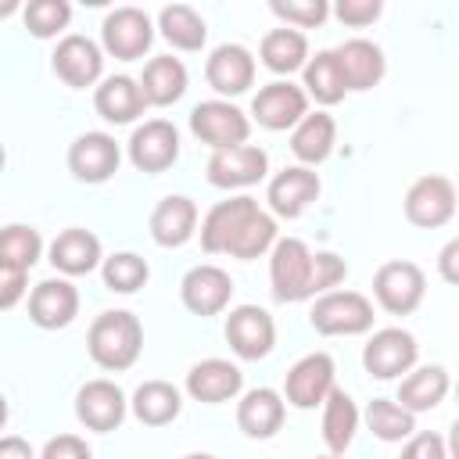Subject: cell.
Returning <instances> with one entry per match:
<instances>
[{
  "instance_id": "obj_44",
  "label": "cell",
  "mask_w": 459,
  "mask_h": 459,
  "mask_svg": "<svg viewBox=\"0 0 459 459\" xmlns=\"http://www.w3.org/2000/svg\"><path fill=\"white\" fill-rule=\"evenodd\" d=\"M402 459H448V448H445V437L434 434V430H423V434H412L405 437V448H402Z\"/></svg>"
},
{
  "instance_id": "obj_53",
  "label": "cell",
  "mask_w": 459,
  "mask_h": 459,
  "mask_svg": "<svg viewBox=\"0 0 459 459\" xmlns=\"http://www.w3.org/2000/svg\"><path fill=\"white\" fill-rule=\"evenodd\" d=\"M323 459H337V455H323Z\"/></svg>"
},
{
  "instance_id": "obj_47",
  "label": "cell",
  "mask_w": 459,
  "mask_h": 459,
  "mask_svg": "<svg viewBox=\"0 0 459 459\" xmlns=\"http://www.w3.org/2000/svg\"><path fill=\"white\" fill-rule=\"evenodd\" d=\"M455 262H459V240H448L437 255V269H441L445 283H459V265Z\"/></svg>"
},
{
  "instance_id": "obj_43",
  "label": "cell",
  "mask_w": 459,
  "mask_h": 459,
  "mask_svg": "<svg viewBox=\"0 0 459 459\" xmlns=\"http://www.w3.org/2000/svg\"><path fill=\"white\" fill-rule=\"evenodd\" d=\"M380 11H384L380 0H337V7H333V14H337L344 25H351V29L373 25V22L380 18Z\"/></svg>"
},
{
  "instance_id": "obj_6",
  "label": "cell",
  "mask_w": 459,
  "mask_h": 459,
  "mask_svg": "<svg viewBox=\"0 0 459 459\" xmlns=\"http://www.w3.org/2000/svg\"><path fill=\"white\" fill-rule=\"evenodd\" d=\"M100 43L118 61H136L154 43V22L140 7H115L100 22Z\"/></svg>"
},
{
  "instance_id": "obj_8",
  "label": "cell",
  "mask_w": 459,
  "mask_h": 459,
  "mask_svg": "<svg viewBox=\"0 0 459 459\" xmlns=\"http://www.w3.org/2000/svg\"><path fill=\"white\" fill-rule=\"evenodd\" d=\"M226 341L233 348L237 359L244 362H258L273 351L276 344V323L265 308L258 305H237L230 316H226Z\"/></svg>"
},
{
  "instance_id": "obj_30",
  "label": "cell",
  "mask_w": 459,
  "mask_h": 459,
  "mask_svg": "<svg viewBox=\"0 0 459 459\" xmlns=\"http://www.w3.org/2000/svg\"><path fill=\"white\" fill-rule=\"evenodd\" d=\"M445 394H448V369H445V366H420V369L412 366V369L402 377L394 402L416 416V412L437 409V405L445 402Z\"/></svg>"
},
{
  "instance_id": "obj_13",
  "label": "cell",
  "mask_w": 459,
  "mask_h": 459,
  "mask_svg": "<svg viewBox=\"0 0 459 459\" xmlns=\"http://www.w3.org/2000/svg\"><path fill=\"white\" fill-rule=\"evenodd\" d=\"M455 215V186L448 176H420L405 190V219L420 230H437Z\"/></svg>"
},
{
  "instance_id": "obj_27",
  "label": "cell",
  "mask_w": 459,
  "mask_h": 459,
  "mask_svg": "<svg viewBox=\"0 0 459 459\" xmlns=\"http://www.w3.org/2000/svg\"><path fill=\"white\" fill-rule=\"evenodd\" d=\"M258 208L255 197L240 194L230 201H219L215 208H208V215L201 219V247L208 255H226V244L233 240V233L240 230V222Z\"/></svg>"
},
{
  "instance_id": "obj_34",
  "label": "cell",
  "mask_w": 459,
  "mask_h": 459,
  "mask_svg": "<svg viewBox=\"0 0 459 459\" xmlns=\"http://www.w3.org/2000/svg\"><path fill=\"white\" fill-rule=\"evenodd\" d=\"M158 29H161V36L176 50H186V54L190 50H201L204 39H208V25H204V18L190 4H169V7H161Z\"/></svg>"
},
{
  "instance_id": "obj_17",
  "label": "cell",
  "mask_w": 459,
  "mask_h": 459,
  "mask_svg": "<svg viewBox=\"0 0 459 459\" xmlns=\"http://www.w3.org/2000/svg\"><path fill=\"white\" fill-rule=\"evenodd\" d=\"M179 298L194 316H219L233 298V280L226 269L201 262L179 280Z\"/></svg>"
},
{
  "instance_id": "obj_52",
  "label": "cell",
  "mask_w": 459,
  "mask_h": 459,
  "mask_svg": "<svg viewBox=\"0 0 459 459\" xmlns=\"http://www.w3.org/2000/svg\"><path fill=\"white\" fill-rule=\"evenodd\" d=\"M4 161H7V154H4V143H0V172H4Z\"/></svg>"
},
{
  "instance_id": "obj_4",
  "label": "cell",
  "mask_w": 459,
  "mask_h": 459,
  "mask_svg": "<svg viewBox=\"0 0 459 459\" xmlns=\"http://www.w3.org/2000/svg\"><path fill=\"white\" fill-rule=\"evenodd\" d=\"M190 133L208 143L212 151H226V147H240L247 143L251 136V118L230 104V100H201L194 111H190Z\"/></svg>"
},
{
  "instance_id": "obj_46",
  "label": "cell",
  "mask_w": 459,
  "mask_h": 459,
  "mask_svg": "<svg viewBox=\"0 0 459 459\" xmlns=\"http://www.w3.org/2000/svg\"><path fill=\"white\" fill-rule=\"evenodd\" d=\"M25 276H29V273H18V269L0 265V312L14 308V305L25 298Z\"/></svg>"
},
{
  "instance_id": "obj_32",
  "label": "cell",
  "mask_w": 459,
  "mask_h": 459,
  "mask_svg": "<svg viewBox=\"0 0 459 459\" xmlns=\"http://www.w3.org/2000/svg\"><path fill=\"white\" fill-rule=\"evenodd\" d=\"M129 409H133V416H136L140 423H147V427H165V423H172V420L179 416L183 394H179V387L169 384V380H143V384L133 391Z\"/></svg>"
},
{
  "instance_id": "obj_10",
  "label": "cell",
  "mask_w": 459,
  "mask_h": 459,
  "mask_svg": "<svg viewBox=\"0 0 459 459\" xmlns=\"http://www.w3.org/2000/svg\"><path fill=\"white\" fill-rule=\"evenodd\" d=\"M333 359L326 351H312V355H301L290 369H287V380H283V398L294 405V409H316L323 405V398L337 387L333 380Z\"/></svg>"
},
{
  "instance_id": "obj_24",
  "label": "cell",
  "mask_w": 459,
  "mask_h": 459,
  "mask_svg": "<svg viewBox=\"0 0 459 459\" xmlns=\"http://www.w3.org/2000/svg\"><path fill=\"white\" fill-rule=\"evenodd\" d=\"M197 233V204L186 194H169L151 212V237L158 247H183Z\"/></svg>"
},
{
  "instance_id": "obj_11",
  "label": "cell",
  "mask_w": 459,
  "mask_h": 459,
  "mask_svg": "<svg viewBox=\"0 0 459 459\" xmlns=\"http://www.w3.org/2000/svg\"><path fill=\"white\" fill-rule=\"evenodd\" d=\"M251 115L262 129H294L305 115H308V97L301 86H294L290 79H276V82H265L255 100H251Z\"/></svg>"
},
{
  "instance_id": "obj_18",
  "label": "cell",
  "mask_w": 459,
  "mask_h": 459,
  "mask_svg": "<svg viewBox=\"0 0 459 459\" xmlns=\"http://www.w3.org/2000/svg\"><path fill=\"white\" fill-rule=\"evenodd\" d=\"M319 190H323V186H319V176H316L312 169L290 165V169H283V172H276V176L269 179L265 201H269L273 215H280V219H298V215H305V212L316 204Z\"/></svg>"
},
{
  "instance_id": "obj_49",
  "label": "cell",
  "mask_w": 459,
  "mask_h": 459,
  "mask_svg": "<svg viewBox=\"0 0 459 459\" xmlns=\"http://www.w3.org/2000/svg\"><path fill=\"white\" fill-rule=\"evenodd\" d=\"M18 11V4L14 0H7V4H0V18H7V14H14Z\"/></svg>"
},
{
  "instance_id": "obj_7",
  "label": "cell",
  "mask_w": 459,
  "mask_h": 459,
  "mask_svg": "<svg viewBox=\"0 0 459 459\" xmlns=\"http://www.w3.org/2000/svg\"><path fill=\"white\" fill-rule=\"evenodd\" d=\"M416 355H420V344H416V337H412L409 330H402V326H384V330H377V333L366 341V348H362V366H366V373L377 377V380H394V377H402V373H409V369L416 366Z\"/></svg>"
},
{
  "instance_id": "obj_14",
  "label": "cell",
  "mask_w": 459,
  "mask_h": 459,
  "mask_svg": "<svg viewBox=\"0 0 459 459\" xmlns=\"http://www.w3.org/2000/svg\"><path fill=\"white\" fill-rule=\"evenodd\" d=\"M50 68H54V75H57L65 86L86 90V86H93V82L100 79V72H104V50H100L90 36L72 32V36H65V39L54 47Z\"/></svg>"
},
{
  "instance_id": "obj_48",
  "label": "cell",
  "mask_w": 459,
  "mask_h": 459,
  "mask_svg": "<svg viewBox=\"0 0 459 459\" xmlns=\"http://www.w3.org/2000/svg\"><path fill=\"white\" fill-rule=\"evenodd\" d=\"M0 459H36V452H32V445H29L25 437L4 434V437H0Z\"/></svg>"
},
{
  "instance_id": "obj_26",
  "label": "cell",
  "mask_w": 459,
  "mask_h": 459,
  "mask_svg": "<svg viewBox=\"0 0 459 459\" xmlns=\"http://www.w3.org/2000/svg\"><path fill=\"white\" fill-rule=\"evenodd\" d=\"M93 108L104 122L111 126H129L143 115L147 100L140 93V82L133 75H108L100 79V86L93 90Z\"/></svg>"
},
{
  "instance_id": "obj_2",
  "label": "cell",
  "mask_w": 459,
  "mask_h": 459,
  "mask_svg": "<svg viewBox=\"0 0 459 459\" xmlns=\"http://www.w3.org/2000/svg\"><path fill=\"white\" fill-rule=\"evenodd\" d=\"M308 323L323 337H355L373 326V301L359 290H326L316 298Z\"/></svg>"
},
{
  "instance_id": "obj_9",
  "label": "cell",
  "mask_w": 459,
  "mask_h": 459,
  "mask_svg": "<svg viewBox=\"0 0 459 459\" xmlns=\"http://www.w3.org/2000/svg\"><path fill=\"white\" fill-rule=\"evenodd\" d=\"M269 172V154L258 143H240L226 151H212L208 158V183L219 190H240L262 183Z\"/></svg>"
},
{
  "instance_id": "obj_21",
  "label": "cell",
  "mask_w": 459,
  "mask_h": 459,
  "mask_svg": "<svg viewBox=\"0 0 459 459\" xmlns=\"http://www.w3.org/2000/svg\"><path fill=\"white\" fill-rule=\"evenodd\" d=\"M244 387V373L230 359H201L186 373V394L204 405H219L237 398Z\"/></svg>"
},
{
  "instance_id": "obj_45",
  "label": "cell",
  "mask_w": 459,
  "mask_h": 459,
  "mask_svg": "<svg viewBox=\"0 0 459 459\" xmlns=\"http://www.w3.org/2000/svg\"><path fill=\"white\" fill-rule=\"evenodd\" d=\"M39 459H93V452L79 434H57L43 445Z\"/></svg>"
},
{
  "instance_id": "obj_51",
  "label": "cell",
  "mask_w": 459,
  "mask_h": 459,
  "mask_svg": "<svg viewBox=\"0 0 459 459\" xmlns=\"http://www.w3.org/2000/svg\"><path fill=\"white\" fill-rule=\"evenodd\" d=\"M183 459H215V455H208V452H190V455H183Z\"/></svg>"
},
{
  "instance_id": "obj_42",
  "label": "cell",
  "mask_w": 459,
  "mask_h": 459,
  "mask_svg": "<svg viewBox=\"0 0 459 459\" xmlns=\"http://www.w3.org/2000/svg\"><path fill=\"white\" fill-rule=\"evenodd\" d=\"M348 276V262L333 251H312V298L333 290Z\"/></svg>"
},
{
  "instance_id": "obj_39",
  "label": "cell",
  "mask_w": 459,
  "mask_h": 459,
  "mask_svg": "<svg viewBox=\"0 0 459 459\" xmlns=\"http://www.w3.org/2000/svg\"><path fill=\"white\" fill-rule=\"evenodd\" d=\"M366 423L380 441H405L416 434V416L391 398H373L366 405Z\"/></svg>"
},
{
  "instance_id": "obj_50",
  "label": "cell",
  "mask_w": 459,
  "mask_h": 459,
  "mask_svg": "<svg viewBox=\"0 0 459 459\" xmlns=\"http://www.w3.org/2000/svg\"><path fill=\"white\" fill-rule=\"evenodd\" d=\"M4 423H7V402H4V394H0V430H4Z\"/></svg>"
},
{
  "instance_id": "obj_23",
  "label": "cell",
  "mask_w": 459,
  "mask_h": 459,
  "mask_svg": "<svg viewBox=\"0 0 459 459\" xmlns=\"http://www.w3.org/2000/svg\"><path fill=\"white\" fill-rule=\"evenodd\" d=\"M283 416H287V402L273 387H251L237 402V427L255 441L273 437L283 427Z\"/></svg>"
},
{
  "instance_id": "obj_36",
  "label": "cell",
  "mask_w": 459,
  "mask_h": 459,
  "mask_svg": "<svg viewBox=\"0 0 459 459\" xmlns=\"http://www.w3.org/2000/svg\"><path fill=\"white\" fill-rule=\"evenodd\" d=\"M273 244H276V219H273L269 212L255 208V212L240 222V230L233 233V240L226 244V255H230V258H240V262H251V258L273 251Z\"/></svg>"
},
{
  "instance_id": "obj_1",
  "label": "cell",
  "mask_w": 459,
  "mask_h": 459,
  "mask_svg": "<svg viewBox=\"0 0 459 459\" xmlns=\"http://www.w3.org/2000/svg\"><path fill=\"white\" fill-rule=\"evenodd\" d=\"M86 348H90V359L100 366V369H111V373H122L129 369L140 351H143V326L133 312L126 308H111V312H100L93 323H90V333H86Z\"/></svg>"
},
{
  "instance_id": "obj_31",
  "label": "cell",
  "mask_w": 459,
  "mask_h": 459,
  "mask_svg": "<svg viewBox=\"0 0 459 459\" xmlns=\"http://www.w3.org/2000/svg\"><path fill=\"white\" fill-rule=\"evenodd\" d=\"M258 57H262V65H265L269 72H276V75L301 72L305 61H308V39H305V32L287 29V25L269 29V32L262 36V43H258Z\"/></svg>"
},
{
  "instance_id": "obj_22",
  "label": "cell",
  "mask_w": 459,
  "mask_h": 459,
  "mask_svg": "<svg viewBox=\"0 0 459 459\" xmlns=\"http://www.w3.org/2000/svg\"><path fill=\"white\" fill-rule=\"evenodd\" d=\"M337 68H341V79H344V90H373L384 72H387V61H384V50L373 43V39H344L337 50Z\"/></svg>"
},
{
  "instance_id": "obj_5",
  "label": "cell",
  "mask_w": 459,
  "mask_h": 459,
  "mask_svg": "<svg viewBox=\"0 0 459 459\" xmlns=\"http://www.w3.org/2000/svg\"><path fill=\"white\" fill-rule=\"evenodd\" d=\"M373 294L377 305L391 316H409L420 308L423 294H427V276L416 262H384L373 273Z\"/></svg>"
},
{
  "instance_id": "obj_40",
  "label": "cell",
  "mask_w": 459,
  "mask_h": 459,
  "mask_svg": "<svg viewBox=\"0 0 459 459\" xmlns=\"http://www.w3.org/2000/svg\"><path fill=\"white\" fill-rule=\"evenodd\" d=\"M22 18H25V29L36 36V39H54L57 32L68 29L72 22V4L68 0H32L22 7Z\"/></svg>"
},
{
  "instance_id": "obj_38",
  "label": "cell",
  "mask_w": 459,
  "mask_h": 459,
  "mask_svg": "<svg viewBox=\"0 0 459 459\" xmlns=\"http://www.w3.org/2000/svg\"><path fill=\"white\" fill-rule=\"evenodd\" d=\"M100 276H104V287L108 290L133 294V290H140L151 280V265L136 251H115V255H108L100 262Z\"/></svg>"
},
{
  "instance_id": "obj_41",
  "label": "cell",
  "mask_w": 459,
  "mask_h": 459,
  "mask_svg": "<svg viewBox=\"0 0 459 459\" xmlns=\"http://www.w3.org/2000/svg\"><path fill=\"white\" fill-rule=\"evenodd\" d=\"M269 7H273V14L280 22H287V29H298V32L323 25L326 14H330V4L326 0H273Z\"/></svg>"
},
{
  "instance_id": "obj_35",
  "label": "cell",
  "mask_w": 459,
  "mask_h": 459,
  "mask_svg": "<svg viewBox=\"0 0 459 459\" xmlns=\"http://www.w3.org/2000/svg\"><path fill=\"white\" fill-rule=\"evenodd\" d=\"M305 82H301V90H305V97H316V104H337V100H344V79H341V68H337V57H333V50H319L316 57H308L305 61Z\"/></svg>"
},
{
  "instance_id": "obj_19",
  "label": "cell",
  "mask_w": 459,
  "mask_h": 459,
  "mask_svg": "<svg viewBox=\"0 0 459 459\" xmlns=\"http://www.w3.org/2000/svg\"><path fill=\"white\" fill-rule=\"evenodd\" d=\"M79 316V290L72 280L54 276V280H39L29 294V319L39 330H61Z\"/></svg>"
},
{
  "instance_id": "obj_12",
  "label": "cell",
  "mask_w": 459,
  "mask_h": 459,
  "mask_svg": "<svg viewBox=\"0 0 459 459\" xmlns=\"http://www.w3.org/2000/svg\"><path fill=\"white\" fill-rule=\"evenodd\" d=\"M129 161L140 169V172H165L176 165L179 158V129L169 122V118H151L143 126L133 129L129 136Z\"/></svg>"
},
{
  "instance_id": "obj_28",
  "label": "cell",
  "mask_w": 459,
  "mask_h": 459,
  "mask_svg": "<svg viewBox=\"0 0 459 459\" xmlns=\"http://www.w3.org/2000/svg\"><path fill=\"white\" fill-rule=\"evenodd\" d=\"M136 82H140V93H143L147 104L169 108V104H176L186 93V65L179 57H172V54L151 57Z\"/></svg>"
},
{
  "instance_id": "obj_37",
  "label": "cell",
  "mask_w": 459,
  "mask_h": 459,
  "mask_svg": "<svg viewBox=\"0 0 459 459\" xmlns=\"http://www.w3.org/2000/svg\"><path fill=\"white\" fill-rule=\"evenodd\" d=\"M39 255H43V237L32 226L11 222V226L0 230V265L29 273L39 262Z\"/></svg>"
},
{
  "instance_id": "obj_15",
  "label": "cell",
  "mask_w": 459,
  "mask_h": 459,
  "mask_svg": "<svg viewBox=\"0 0 459 459\" xmlns=\"http://www.w3.org/2000/svg\"><path fill=\"white\" fill-rule=\"evenodd\" d=\"M126 409L129 402L115 380H86L75 391V416L86 430H97V434L115 430L126 420Z\"/></svg>"
},
{
  "instance_id": "obj_29",
  "label": "cell",
  "mask_w": 459,
  "mask_h": 459,
  "mask_svg": "<svg viewBox=\"0 0 459 459\" xmlns=\"http://www.w3.org/2000/svg\"><path fill=\"white\" fill-rule=\"evenodd\" d=\"M333 143H337V122L326 111H312L290 129V151L305 169L326 161L333 154Z\"/></svg>"
},
{
  "instance_id": "obj_20",
  "label": "cell",
  "mask_w": 459,
  "mask_h": 459,
  "mask_svg": "<svg viewBox=\"0 0 459 459\" xmlns=\"http://www.w3.org/2000/svg\"><path fill=\"white\" fill-rule=\"evenodd\" d=\"M204 79L219 93V100L222 97H240L255 82V57H251V50L240 47V43L215 47L208 54V61H204Z\"/></svg>"
},
{
  "instance_id": "obj_3",
  "label": "cell",
  "mask_w": 459,
  "mask_h": 459,
  "mask_svg": "<svg viewBox=\"0 0 459 459\" xmlns=\"http://www.w3.org/2000/svg\"><path fill=\"white\" fill-rule=\"evenodd\" d=\"M269 283L276 301H305L312 298V251L298 237H276L269 255Z\"/></svg>"
},
{
  "instance_id": "obj_25",
  "label": "cell",
  "mask_w": 459,
  "mask_h": 459,
  "mask_svg": "<svg viewBox=\"0 0 459 459\" xmlns=\"http://www.w3.org/2000/svg\"><path fill=\"white\" fill-rule=\"evenodd\" d=\"M104 262L100 255V240L82 230V226H72V230H61L54 240H50V265L68 280V276H86L93 273L97 265Z\"/></svg>"
},
{
  "instance_id": "obj_33",
  "label": "cell",
  "mask_w": 459,
  "mask_h": 459,
  "mask_svg": "<svg viewBox=\"0 0 459 459\" xmlns=\"http://www.w3.org/2000/svg\"><path fill=\"white\" fill-rule=\"evenodd\" d=\"M355 430H359V409H355L348 391L333 387L323 398V441H326V448L333 455H344V448L355 441Z\"/></svg>"
},
{
  "instance_id": "obj_16",
  "label": "cell",
  "mask_w": 459,
  "mask_h": 459,
  "mask_svg": "<svg viewBox=\"0 0 459 459\" xmlns=\"http://www.w3.org/2000/svg\"><path fill=\"white\" fill-rule=\"evenodd\" d=\"M122 151L111 133H82L68 147V169L79 183H108L118 172Z\"/></svg>"
}]
</instances>
